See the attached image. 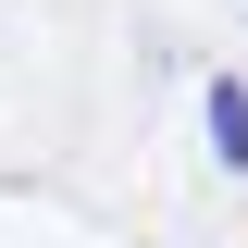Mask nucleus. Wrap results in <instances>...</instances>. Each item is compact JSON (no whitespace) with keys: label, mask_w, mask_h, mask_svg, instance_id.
<instances>
[{"label":"nucleus","mask_w":248,"mask_h":248,"mask_svg":"<svg viewBox=\"0 0 248 248\" xmlns=\"http://www.w3.org/2000/svg\"><path fill=\"white\" fill-rule=\"evenodd\" d=\"M211 149H223V161H248V99H236V87H211Z\"/></svg>","instance_id":"nucleus-1"}]
</instances>
